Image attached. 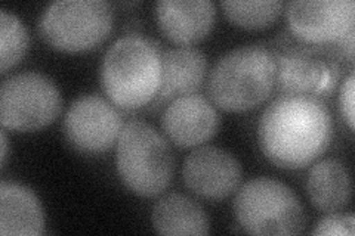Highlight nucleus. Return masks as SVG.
Segmentation results:
<instances>
[{"label":"nucleus","instance_id":"f257e3e1","mask_svg":"<svg viewBox=\"0 0 355 236\" xmlns=\"http://www.w3.org/2000/svg\"><path fill=\"white\" fill-rule=\"evenodd\" d=\"M333 121L320 98L283 95L266 107L259 120L258 138L263 155L287 170L304 168L326 152Z\"/></svg>","mask_w":355,"mask_h":236},{"label":"nucleus","instance_id":"f03ea898","mask_svg":"<svg viewBox=\"0 0 355 236\" xmlns=\"http://www.w3.org/2000/svg\"><path fill=\"white\" fill-rule=\"evenodd\" d=\"M162 75L160 49L139 36L116 40L105 52L99 70L104 93L123 109L142 108L159 96Z\"/></svg>","mask_w":355,"mask_h":236},{"label":"nucleus","instance_id":"7ed1b4c3","mask_svg":"<svg viewBox=\"0 0 355 236\" xmlns=\"http://www.w3.org/2000/svg\"><path fill=\"white\" fill-rule=\"evenodd\" d=\"M275 55L261 44H246L220 56L209 74L210 99L225 111L241 112L262 104L275 86Z\"/></svg>","mask_w":355,"mask_h":236},{"label":"nucleus","instance_id":"20e7f679","mask_svg":"<svg viewBox=\"0 0 355 236\" xmlns=\"http://www.w3.org/2000/svg\"><path fill=\"white\" fill-rule=\"evenodd\" d=\"M116 167L129 190L150 198L160 195L171 185L175 160L163 134L146 121L130 120L117 140Z\"/></svg>","mask_w":355,"mask_h":236},{"label":"nucleus","instance_id":"39448f33","mask_svg":"<svg viewBox=\"0 0 355 236\" xmlns=\"http://www.w3.org/2000/svg\"><path fill=\"white\" fill-rule=\"evenodd\" d=\"M240 226L253 235H297L305 229V210L293 190L271 177L244 183L234 199Z\"/></svg>","mask_w":355,"mask_h":236},{"label":"nucleus","instance_id":"423d86ee","mask_svg":"<svg viewBox=\"0 0 355 236\" xmlns=\"http://www.w3.org/2000/svg\"><path fill=\"white\" fill-rule=\"evenodd\" d=\"M113 21V8L104 0H58L44 9L39 30L52 48L82 52L103 43Z\"/></svg>","mask_w":355,"mask_h":236},{"label":"nucleus","instance_id":"0eeeda50","mask_svg":"<svg viewBox=\"0 0 355 236\" xmlns=\"http://www.w3.org/2000/svg\"><path fill=\"white\" fill-rule=\"evenodd\" d=\"M61 108V92L44 74L19 73L8 77L0 87V121L3 129H43L60 116Z\"/></svg>","mask_w":355,"mask_h":236},{"label":"nucleus","instance_id":"6e6552de","mask_svg":"<svg viewBox=\"0 0 355 236\" xmlns=\"http://www.w3.org/2000/svg\"><path fill=\"white\" fill-rule=\"evenodd\" d=\"M275 55V84L284 95L324 96L335 91L342 77L340 56L315 44H297Z\"/></svg>","mask_w":355,"mask_h":236},{"label":"nucleus","instance_id":"1a4fd4ad","mask_svg":"<svg viewBox=\"0 0 355 236\" xmlns=\"http://www.w3.org/2000/svg\"><path fill=\"white\" fill-rule=\"evenodd\" d=\"M125 122L116 107L99 95L77 98L64 118L65 139L83 154H101L117 143Z\"/></svg>","mask_w":355,"mask_h":236},{"label":"nucleus","instance_id":"9d476101","mask_svg":"<svg viewBox=\"0 0 355 236\" xmlns=\"http://www.w3.org/2000/svg\"><path fill=\"white\" fill-rule=\"evenodd\" d=\"M287 21L304 43L326 46L354 31V0H308L287 5Z\"/></svg>","mask_w":355,"mask_h":236},{"label":"nucleus","instance_id":"9b49d317","mask_svg":"<svg viewBox=\"0 0 355 236\" xmlns=\"http://www.w3.org/2000/svg\"><path fill=\"white\" fill-rule=\"evenodd\" d=\"M241 174L236 156L216 146H200L187 156L182 165V177L188 189L212 201L236 192Z\"/></svg>","mask_w":355,"mask_h":236},{"label":"nucleus","instance_id":"f8f14e48","mask_svg":"<svg viewBox=\"0 0 355 236\" xmlns=\"http://www.w3.org/2000/svg\"><path fill=\"white\" fill-rule=\"evenodd\" d=\"M162 129L175 145L191 148L215 136L219 129V116L205 96L184 95L172 99L163 111Z\"/></svg>","mask_w":355,"mask_h":236},{"label":"nucleus","instance_id":"ddd939ff","mask_svg":"<svg viewBox=\"0 0 355 236\" xmlns=\"http://www.w3.org/2000/svg\"><path fill=\"white\" fill-rule=\"evenodd\" d=\"M215 18V5L209 0H160L155 5V19L163 35L184 46L203 40Z\"/></svg>","mask_w":355,"mask_h":236},{"label":"nucleus","instance_id":"4468645a","mask_svg":"<svg viewBox=\"0 0 355 236\" xmlns=\"http://www.w3.org/2000/svg\"><path fill=\"white\" fill-rule=\"evenodd\" d=\"M43 232L44 216L36 194L24 185L0 183V233L22 236Z\"/></svg>","mask_w":355,"mask_h":236},{"label":"nucleus","instance_id":"2eb2a0df","mask_svg":"<svg viewBox=\"0 0 355 236\" xmlns=\"http://www.w3.org/2000/svg\"><path fill=\"white\" fill-rule=\"evenodd\" d=\"M162 89L159 98L169 100L193 95L202 87L207 73L206 55L194 48H172L162 53Z\"/></svg>","mask_w":355,"mask_h":236},{"label":"nucleus","instance_id":"dca6fc26","mask_svg":"<svg viewBox=\"0 0 355 236\" xmlns=\"http://www.w3.org/2000/svg\"><path fill=\"white\" fill-rule=\"evenodd\" d=\"M306 194L313 206L321 211L335 212L351 201V176L339 160H321L311 167L306 179Z\"/></svg>","mask_w":355,"mask_h":236},{"label":"nucleus","instance_id":"f3484780","mask_svg":"<svg viewBox=\"0 0 355 236\" xmlns=\"http://www.w3.org/2000/svg\"><path fill=\"white\" fill-rule=\"evenodd\" d=\"M151 221L162 235H207L210 229L202 206L181 194H169L155 202Z\"/></svg>","mask_w":355,"mask_h":236},{"label":"nucleus","instance_id":"a211bd4d","mask_svg":"<svg viewBox=\"0 0 355 236\" xmlns=\"http://www.w3.org/2000/svg\"><path fill=\"white\" fill-rule=\"evenodd\" d=\"M220 6L234 24L250 30L271 26L283 12L280 0H224Z\"/></svg>","mask_w":355,"mask_h":236},{"label":"nucleus","instance_id":"6ab92c4d","mask_svg":"<svg viewBox=\"0 0 355 236\" xmlns=\"http://www.w3.org/2000/svg\"><path fill=\"white\" fill-rule=\"evenodd\" d=\"M28 33L22 21L6 9L0 10V70L6 73L28 49Z\"/></svg>","mask_w":355,"mask_h":236},{"label":"nucleus","instance_id":"aec40b11","mask_svg":"<svg viewBox=\"0 0 355 236\" xmlns=\"http://www.w3.org/2000/svg\"><path fill=\"white\" fill-rule=\"evenodd\" d=\"M355 220L347 215H329L317 221L313 235H354Z\"/></svg>","mask_w":355,"mask_h":236},{"label":"nucleus","instance_id":"412c9836","mask_svg":"<svg viewBox=\"0 0 355 236\" xmlns=\"http://www.w3.org/2000/svg\"><path fill=\"white\" fill-rule=\"evenodd\" d=\"M354 93H355V77L354 71L348 74V77L343 80L340 87V96H339V105L343 118L348 122L349 129H354Z\"/></svg>","mask_w":355,"mask_h":236},{"label":"nucleus","instance_id":"4be33fe9","mask_svg":"<svg viewBox=\"0 0 355 236\" xmlns=\"http://www.w3.org/2000/svg\"><path fill=\"white\" fill-rule=\"evenodd\" d=\"M354 35H355V30L351 31L349 35H347L339 42L342 52H343V56H347V60L349 62L354 61Z\"/></svg>","mask_w":355,"mask_h":236},{"label":"nucleus","instance_id":"5701e85b","mask_svg":"<svg viewBox=\"0 0 355 236\" xmlns=\"http://www.w3.org/2000/svg\"><path fill=\"white\" fill-rule=\"evenodd\" d=\"M0 143H2V152H0V156H2V165H5L6 155H8V138H6L5 130H2V140H0Z\"/></svg>","mask_w":355,"mask_h":236}]
</instances>
